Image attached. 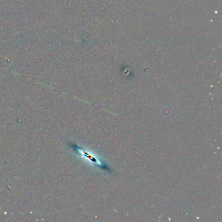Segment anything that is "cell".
Returning a JSON list of instances; mask_svg holds the SVG:
<instances>
[{
	"label": "cell",
	"instance_id": "cell-1",
	"mask_svg": "<svg viewBox=\"0 0 222 222\" xmlns=\"http://www.w3.org/2000/svg\"><path fill=\"white\" fill-rule=\"evenodd\" d=\"M72 144L73 145H72V148L74 149V150L77 151L78 153H80V154H81V155H82L83 156H85L86 157H87L88 159H89L91 160V161H92V162L96 164V165H98L99 167L101 168L102 170H104V171H109V172H112L113 171L110 168V167L108 164H106L103 161H101V160H98V159L94 158L92 155H89L88 153H87L86 152L83 151L82 149H81L78 146V145H76V144H74V143H72Z\"/></svg>",
	"mask_w": 222,
	"mask_h": 222
}]
</instances>
